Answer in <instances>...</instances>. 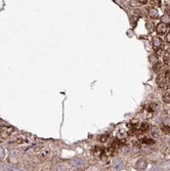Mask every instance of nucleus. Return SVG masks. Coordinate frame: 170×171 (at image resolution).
<instances>
[{
    "mask_svg": "<svg viewBox=\"0 0 170 171\" xmlns=\"http://www.w3.org/2000/svg\"><path fill=\"white\" fill-rule=\"evenodd\" d=\"M167 30H168V27H167V25L166 24H164V23H159L157 25V27H156V32H157V34L158 35H163L165 34V33L167 32Z\"/></svg>",
    "mask_w": 170,
    "mask_h": 171,
    "instance_id": "3",
    "label": "nucleus"
},
{
    "mask_svg": "<svg viewBox=\"0 0 170 171\" xmlns=\"http://www.w3.org/2000/svg\"><path fill=\"white\" fill-rule=\"evenodd\" d=\"M160 21L162 22V23L166 24V25H168V24H170V14L168 13H164L163 16L160 18Z\"/></svg>",
    "mask_w": 170,
    "mask_h": 171,
    "instance_id": "7",
    "label": "nucleus"
},
{
    "mask_svg": "<svg viewBox=\"0 0 170 171\" xmlns=\"http://www.w3.org/2000/svg\"><path fill=\"white\" fill-rule=\"evenodd\" d=\"M165 76H166L168 79H170V70H169V71H167L166 73H165Z\"/></svg>",
    "mask_w": 170,
    "mask_h": 171,
    "instance_id": "17",
    "label": "nucleus"
},
{
    "mask_svg": "<svg viewBox=\"0 0 170 171\" xmlns=\"http://www.w3.org/2000/svg\"><path fill=\"white\" fill-rule=\"evenodd\" d=\"M166 41L170 43V32L167 33V35H166Z\"/></svg>",
    "mask_w": 170,
    "mask_h": 171,
    "instance_id": "15",
    "label": "nucleus"
},
{
    "mask_svg": "<svg viewBox=\"0 0 170 171\" xmlns=\"http://www.w3.org/2000/svg\"><path fill=\"white\" fill-rule=\"evenodd\" d=\"M93 154H94L95 157L97 158H102L105 154V148L102 146H97L93 149Z\"/></svg>",
    "mask_w": 170,
    "mask_h": 171,
    "instance_id": "4",
    "label": "nucleus"
},
{
    "mask_svg": "<svg viewBox=\"0 0 170 171\" xmlns=\"http://www.w3.org/2000/svg\"><path fill=\"white\" fill-rule=\"evenodd\" d=\"M162 100H163L165 103H168V105H170V92L164 93L163 96H162Z\"/></svg>",
    "mask_w": 170,
    "mask_h": 171,
    "instance_id": "10",
    "label": "nucleus"
},
{
    "mask_svg": "<svg viewBox=\"0 0 170 171\" xmlns=\"http://www.w3.org/2000/svg\"><path fill=\"white\" fill-rule=\"evenodd\" d=\"M162 130H163L165 133H170V126L169 125H166V124L162 125Z\"/></svg>",
    "mask_w": 170,
    "mask_h": 171,
    "instance_id": "13",
    "label": "nucleus"
},
{
    "mask_svg": "<svg viewBox=\"0 0 170 171\" xmlns=\"http://www.w3.org/2000/svg\"><path fill=\"white\" fill-rule=\"evenodd\" d=\"M73 165L74 166H76V167L77 168H82V167H84V162H83V161H81V160H74L73 162Z\"/></svg>",
    "mask_w": 170,
    "mask_h": 171,
    "instance_id": "9",
    "label": "nucleus"
},
{
    "mask_svg": "<svg viewBox=\"0 0 170 171\" xmlns=\"http://www.w3.org/2000/svg\"><path fill=\"white\" fill-rule=\"evenodd\" d=\"M146 29H147L149 32H153L155 30V26L153 24V22H147L146 23Z\"/></svg>",
    "mask_w": 170,
    "mask_h": 171,
    "instance_id": "8",
    "label": "nucleus"
},
{
    "mask_svg": "<svg viewBox=\"0 0 170 171\" xmlns=\"http://www.w3.org/2000/svg\"><path fill=\"white\" fill-rule=\"evenodd\" d=\"M163 61H164V64L166 66H170V54H165L164 57H163Z\"/></svg>",
    "mask_w": 170,
    "mask_h": 171,
    "instance_id": "11",
    "label": "nucleus"
},
{
    "mask_svg": "<svg viewBox=\"0 0 170 171\" xmlns=\"http://www.w3.org/2000/svg\"><path fill=\"white\" fill-rule=\"evenodd\" d=\"M138 2H140V4H146V3H148V1L149 0H137Z\"/></svg>",
    "mask_w": 170,
    "mask_h": 171,
    "instance_id": "16",
    "label": "nucleus"
},
{
    "mask_svg": "<svg viewBox=\"0 0 170 171\" xmlns=\"http://www.w3.org/2000/svg\"><path fill=\"white\" fill-rule=\"evenodd\" d=\"M108 137H109V136H108V135H100V137H99V139H100V141H102V143H104V141H107V139H108Z\"/></svg>",
    "mask_w": 170,
    "mask_h": 171,
    "instance_id": "14",
    "label": "nucleus"
},
{
    "mask_svg": "<svg viewBox=\"0 0 170 171\" xmlns=\"http://www.w3.org/2000/svg\"><path fill=\"white\" fill-rule=\"evenodd\" d=\"M151 4L153 6H161V0H151Z\"/></svg>",
    "mask_w": 170,
    "mask_h": 171,
    "instance_id": "12",
    "label": "nucleus"
},
{
    "mask_svg": "<svg viewBox=\"0 0 170 171\" xmlns=\"http://www.w3.org/2000/svg\"><path fill=\"white\" fill-rule=\"evenodd\" d=\"M156 82L160 88L170 89V79L165 76V74H159L156 78Z\"/></svg>",
    "mask_w": 170,
    "mask_h": 171,
    "instance_id": "1",
    "label": "nucleus"
},
{
    "mask_svg": "<svg viewBox=\"0 0 170 171\" xmlns=\"http://www.w3.org/2000/svg\"><path fill=\"white\" fill-rule=\"evenodd\" d=\"M135 167L137 170L145 169V168L147 167V161H146L145 159H140V160L137 161V163L135 164Z\"/></svg>",
    "mask_w": 170,
    "mask_h": 171,
    "instance_id": "5",
    "label": "nucleus"
},
{
    "mask_svg": "<svg viewBox=\"0 0 170 171\" xmlns=\"http://www.w3.org/2000/svg\"><path fill=\"white\" fill-rule=\"evenodd\" d=\"M152 45H153V49H154V51L156 52V54L157 55L161 54L162 50H163V41H162L161 38L153 37Z\"/></svg>",
    "mask_w": 170,
    "mask_h": 171,
    "instance_id": "2",
    "label": "nucleus"
},
{
    "mask_svg": "<svg viewBox=\"0 0 170 171\" xmlns=\"http://www.w3.org/2000/svg\"><path fill=\"white\" fill-rule=\"evenodd\" d=\"M149 16L151 19H158L159 18V11H158V9L154 8V7L150 8L149 9Z\"/></svg>",
    "mask_w": 170,
    "mask_h": 171,
    "instance_id": "6",
    "label": "nucleus"
}]
</instances>
